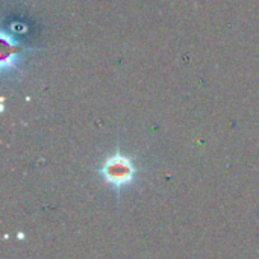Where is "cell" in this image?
Masks as SVG:
<instances>
[{
  "label": "cell",
  "instance_id": "6da1fadb",
  "mask_svg": "<svg viewBox=\"0 0 259 259\" xmlns=\"http://www.w3.org/2000/svg\"><path fill=\"white\" fill-rule=\"evenodd\" d=\"M99 171L109 185H112L114 188H121L132 184L137 168L131 158L121 153H115L103 162Z\"/></svg>",
  "mask_w": 259,
  "mask_h": 259
}]
</instances>
